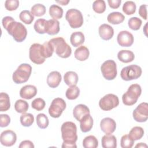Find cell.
<instances>
[{"mask_svg": "<svg viewBox=\"0 0 148 148\" xmlns=\"http://www.w3.org/2000/svg\"><path fill=\"white\" fill-rule=\"evenodd\" d=\"M2 24L8 34L12 36L16 42H21L25 39L27 30L22 23L16 21L10 16H6L2 18Z\"/></svg>", "mask_w": 148, "mask_h": 148, "instance_id": "1", "label": "cell"}, {"mask_svg": "<svg viewBox=\"0 0 148 148\" xmlns=\"http://www.w3.org/2000/svg\"><path fill=\"white\" fill-rule=\"evenodd\" d=\"M61 131L63 140L61 147L62 148L77 147L76 142L77 140V135L76 124L72 121H66L62 124Z\"/></svg>", "mask_w": 148, "mask_h": 148, "instance_id": "2", "label": "cell"}, {"mask_svg": "<svg viewBox=\"0 0 148 148\" xmlns=\"http://www.w3.org/2000/svg\"><path fill=\"white\" fill-rule=\"evenodd\" d=\"M56 54L62 58H68L72 53V49L62 37H57L49 40Z\"/></svg>", "mask_w": 148, "mask_h": 148, "instance_id": "3", "label": "cell"}, {"mask_svg": "<svg viewBox=\"0 0 148 148\" xmlns=\"http://www.w3.org/2000/svg\"><path fill=\"white\" fill-rule=\"evenodd\" d=\"M142 92V88L138 84H132L122 96L123 103L127 106H132L138 101Z\"/></svg>", "mask_w": 148, "mask_h": 148, "instance_id": "4", "label": "cell"}, {"mask_svg": "<svg viewBox=\"0 0 148 148\" xmlns=\"http://www.w3.org/2000/svg\"><path fill=\"white\" fill-rule=\"evenodd\" d=\"M32 72L31 66L26 63L20 64L13 72L12 79L16 84H22L27 82Z\"/></svg>", "mask_w": 148, "mask_h": 148, "instance_id": "5", "label": "cell"}, {"mask_svg": "<svg viewBox=\"0 0 148 148\" xmlns=\"http://www.w3.org/2000/svg\"><path fill=\"white\" fill-rule=\"evenodd\" d=\"M142 68L135 64L124 67L120 72L121 79L125 81H130L139 78L142 75Z\"/></svg>", "mask_w": 148, "mask_h": 148, "instance_id": "6", "label": "cell"}, {"mask_svg": "<svg viewBox=\"0 0 148 148\" xmlns=\"http://www.w3.org/2000/svg\"><path fill=\"white\" fill-rule=\"evenodd\" d=\"M65 18L70 27L72 28H77L83 24V17L81 12L76 9H71L67 10Z\"/></svg>", "mask_w": 148, "mask_h": 148, "instance_id": "7", "label": "cell"}, {"mask_svg": "<svg viewBox=\"0 0 148 148\" xmlns=\"http://www.w3.org/2000/svg\"><path fill=\"white\" fill-rule=\"evenodd\" d=\"M101 71L105 79L108 80H113L117 76V65L114 61L108 60L101 66Z\"/></svg>", "mask_w": 148, "mask_h": 148, "instance_id": "8", "label": "cell"}, {"mask_svg": "<svg viewBox=\"0 0 148 148\" xmlns=\"http://www.w3.org/2000/svg\"><path fill=\"white\" fill-rule=\"evenodd\" d=\"M119 104V99L117 95L108 94L103 96L99 101L100 108L105 111H108L116 108Z\"/></svg>", "mask_w": 148, "mask_h": 148, "instance_id": "9", "label": "cell"}, {"mask_svg": "<svg viewBox=\"0 0 148 148\" xmlns=\"http://www.w3.org/2000/svg\"><path fill=\"white\" fill-rule=\"evenodd\" d=\"M65 101L61 98H54L49 108V113L53 118H58L66 108Z\"/></svg>", "mask_w": 148, "mask_h": 148, "instance_id": "10", "label": "cell"}, {"mask_svg": "<svg viewBox=\"0 0 148 148\" xmlns=\"http://www.w3.org/2000/svg\"><path fill=\"white\" fill-rule=\"evenodd\" d=\"M134 119L139 123H143L148 119V104L146 102L140 103L133 111Z\"/></svg>", "mask_w": 148, "mask_h": 148, "instance_id": "11", "label": "cell"}, {"mask_svg": "<svg viewBox=\"0 0 148 148\" xmlns=\"http://www.w3.org/2000/svg\"><path fill=\"white\" fill-rule=\"evenodd\" d=\"M41 45L39 43L32 44L29 49V57L30 60L36 64H42L45 61L40 52Z\"/></svg>", "mask_w": 148, "mask_h": 148, "instance_id": "12", "label": "cell"}, {"mask_svg": "<svg viewBox=\"0 0 148 148\" xmlns=\"http://www.w3.org/2000/svg\"><path fill=\"white\" fill-rule=\"evenodd\" d=\"M17 140V135L16 133L12 130L3 131L0 136L1 143L7 147H10L14 145Z\"/></svg>", "mask_w": 148, "mask_h": 148, "instance_id": "13", "label": "cell"}, {"mask_svg": "<svg viewBox=\"0 0 148 148\" xmlns=\"http://www.w3.org/2000/svg\"><path fill=\"white\" fill-rule=\"evenodd\" d=\"M133 35L127 31H120L117 36L118 44L122 47H130L134 43Z\"/></svg>", "mask_w": 148, "mask_h": 148, "instance_id": "14", "label": "cell"}, {"mask_svg": "<svg viewBox=\"0 0 148 148\" xmlns=\"http://www.w3.org/2000/svg\"><path fill=\"white\" fill-rule=\"evenodd\" d=\"M100 127L104 133L106 135H110L113 134L116 130V123L113 119L105 117L101 121Z\"/></svg>", "mask_w": 148, "mask_h": 148, "instance_id": "15", "label": "cell"}, {"mask_svg": "<svg viewBox=\"0 0 148 148\" xmlns=\"http://www.w3.org/2000/svg\"><path fill=\"white\" fill-rule=\"evenodd\" d=\"M37 88L35 86L31 84L23 86L20 90V96L25 99H30L37 94Z\"/></svg>", "mask_w": 148, "mask_h": 148, "instance_id": "16", "label": "cell"}, {"mask_svg": "<svg viewBox=\"0 0 148 148\" xmlns=\"http://www.w3.org/2000/svg\"><path fill=\"white\" fill-rule=\"evenodd\" d=\"M99 35L101 39L108 40L112 38L114 35V29L112 27L107 24L101 25L98 28Z\"/></svg>", "mask_w": 148, "mask_h": 148, "instance_id": "17", "label": "cell"}, {"mask_svg": "<svg viewBox=\"0 0 148 148\" xmlns=\"http://www.w3.org/2000/svg\"><path fill=\"white\" fill-rule=\"evenodd\" d=\"M61 79V75L59 72L52 71L47 77V83L50 87L56 88L59 86Z\"/></svg>", "mask_w": 148, "mask_h": 148, "instance_id": "18", "label": "cell"}, {"mask_svg": "<svg viewBox=\"0 0 148 148\" xmlns=\"http://www.w3.org/2000/svg\"><path fill=\"white\" fill-rule=\"evenodd\" d=\"M89 108L85 105L79 104L77 105L73 110V117L76 120L79 121L87 114H90Z\"/></svg>", "mask_w": 148, "mask_h": 148, "instance_id": "19", "label": "cell"}, {"mask_svg": "<svg viewBox=\"0 0 148 148\" xmlns=\"http://www.w3.org/2000/svg\"><path fill=\"white\" fill-rule=\"evenodd\" d=\"M60 22L57 20L50 19L47 20L46 33L50 35L57 34L60 31Z\"/></svg>", "mask_w": 148, "mask_h": 148, "instance_id": "20", "label": "cell"}, {"mask_svg": "<svg viewBox=\"0 0 148 148\" xmlns=\"http://www.w3.org/2000/svg\"><path fill=\"white\" fill-rule=\"evenodd\" d=\"M93 119L90 114H87L80 120V128L83 132L90 131L93 126Z\"/></svg>", "mask_w": 148, "mask_h": 148, "instance_id": "21", "label": "cell"}, {"mask_svg": "<svg viewBox=\"0 0 148 148\" xmlns=\"http://www.w3.org/2000/svg\"><path fill=\"white\" fill-rule=\"evenodd\" d=\"M101 145L103 148H116L117 147V139L114 135H105L101 139Z\"/></svg>", "mask_w": 148, "mask_h": 148, "instance_id": "22", "label": "cell"}, {"mask_svg": "<svg viewBox=\"0 0 148 148\" xmlns=\"http://www.w3.org/2000/svg\"><path fill=\"white\" fill-rule=\"evenodd\" d=\"M118 59L124 63L132 62L135 58V55L132 51L128 50H121L117 54Z\"/></svg>", "mask_w": 148, "mask_h": 148, "instance_id": "23", "label": "cell"}, {"mask_svg": "<svg viewBox=\"0 0 148 148\" xmlns=\"http://www.w3.org/2000/svg\"><path fill=\"white\" fill-rule=\"evenodd\" d=\"M85 40L84 34L80 31L73 32L70 37V42L74 47H78L82 45Z\"/></svg>", "mask_w": 148, "mask_h": 148, "instance_id": "24", "label": "cell"}, {"mask_svg": "<svg viewBox=\"0 0 148 148\" xmlns=\"http://www.w3.org/2000/svg\"><path fill=\"white\" fill-rule=\"evenodd\" d=\"M90 55L88 48L84 46H80L75 51V57L79 61H83L86 60Z\"/></svg>", "mask_w": 148, "mask_h": 148, "instance_id": "25", "label": "cell"}, {"mask_svg": "<svg viewBox=\"0 0 148 148\" xmlns=\"http://www.w3.org/2000/svg\"><path fill=\"white\" fill-rule=\"evenodd\" d=\"M65 83L69 86H76L78 82V75L73 71H68L64 76Z\"/></svg>", "mask_w": 148, "mask_h": 148, "instance_id": "26", "label": "cell"}, {"mask_svg": "<svg viewBox=\"0 0 148 148\" xmlns=\"http://www.w3.org/2000/svg\"><path fill=\"white\" fill-rule=\"evenodd\" d=\"M124 16L120 12H114L109 13L107 17L109 23L112 24H119L122 23L124 20Z\"/></svg>", "mask_w": 148, "mask_h": 148, "instance_id": "27", "label": "cell"}, {"mask_svg": "<svg viewBox=\"0 0 148 148\" xmlns=\"http://www.w3.org/2000/svg\"><path fill=\"white\" fill-rule=\"evenodd\" d=\"M54 49L49 41H46L43 43V45H41L40 47V52L42 57L45 59L49 58L52 56L54 52Z\"/></svg>", "mask_w": 148, "mask_h": 148, "instance_id": "28", "label": "cell"}, {"mask_svg": "<svg viewBox=\"0 0 148 148\" xmlns=\"http://www.w3.org/2000/svg\"><path fill=\"white\" fill-rule=\"evenodd\" d=\"M49 14L53 19H60L63 15V9L57 5H51L49 8Z\"/></svg>", "mask_w": 148, "mask_h": 148, "instance_id": "29", "label": "cell"}, {"mask_svg": "<svg viewBox=\"0 0 148 148\" xmlns=\"http://www.w3.org/2000/svg\"><path fill=\"white\" fill-rule=\"evenodd\" d=\"M10 107V98L8 94L1 92L0 94V111L5 112L9 109Z\"/></svg>", "mask_w": 148, "mask_h": 148, "instance_id": "30", "label": "cell"}, {"mask_svg": "<svg viewBox=\"0 0 148 148\" xmlns=\"http://www.w3.org/2000/svg\"><path fill=\"white\" fill-rule=\"evenodd\" d=\"M98 145V141L93 135L87 136L83 140V146L84 148H96Z\"/></svg>", "mask_w": 148, "mask_h": 148, "instance_id": "31", "label": "cell"}, {"mask_svg": "<svg viewBox=\"0 0 148 148\" xmlns=\"http://www.w3.org/2000/svg\"><path fill=\"white\" fill-rule=\"evenodd\" d=\"M144 135V130L141 127L135 126L130 131L128 135L134 140L140 139Z\"/></svg>", "mask_w": 148, "mask_h": 148, "instance_id": "32", "label": "cell"}, {"mask_svg": "<svg viewBox=\"0 0 148 148\" xmlns=\"http://www.w3.org/2000/svg\"><path fill=\"white\" fill-rule=\"evenodd\" d=\"M19 18L26 24H31L34 20V16L28 10H24L20 12Z\"/></svg>", "mask_w": 148, "mask_h": 148, "instance_id": "33", "label": "cell"}, {"mask_svg": "<svg viewBox=\"0 0 148 148\" xmlns=\"http://www.w3.org/2000/svg\"><path fill=\"white\" fill-rule=\"evenodd\" d=\"M136 9V6L135 3L132 1H126L123 4L122 10L127 15H131L135 13Z\"/></svg>", "mask_w": 148, "mask_h": 148, "instance_id": "34", "label": "cell"}, {"mask_svg": "<svg viewBox=\"0 0 148 148\" xmlns=\"http://www.w3.org/2000/svg\"><path fill=\"white\" fill-rule=\"evenodd\" d=\"M20 120L21 125L24 127H30L34 121V117L31 113H22Z\"/></svg>", "mask_w": 148, "mask_h": 148, "instance_id": "35", "label": "cell"}, {"mask_svg": "<svg viewBox=\"0 0 148 148\" xmlns=\"http://www.w3.org/2000/svg\"><path fill=\"white\" fill-rule=\"evenodd\" d=\"M80 94V90L76 86H70L66 91L65 95L67 99L73 100L76 99Z\"/></svg>", "mask_w": 148, "mask_h": 148, "instance_id": "36", "label": "cell"}, {"mask_svg": "<svg viewBox=\"0 0 148 148\" xmlns=\"http://www.w3.org/2000/svg\"><path fill=\"white\" fill-rule=\"evenodd\" d=\"M29 108L28 103L27 101L23 99H18L14 103V109L19 113H24L28 110Z\"/></svg>", "mask_w": 148, "mask_h": 148, "instance_id": "37", "label": "cell"}, {"mask_svg": "<svg viewBox=\"0 0 148 148\" xmlns=\"http://www.w3.org/2000/svg\"><path fill=\"white\" fill-rule=\"evenodd\" d=\"M36 124L41 129L46 128L49 124V121L47 116L44 113H39L36 117Z\"/></svg>", "mask_w": 148, "mask_h": 148, "instance_id": "38", "label": "cell"}, {"mask_svg": "<svg viewBox=\"0 0 148 148\" xmlns=\"http://www.w3.org/2000/svg\"><path fill=\"white\" fill-rule=\"evenodd\" d=\"M47 20L43 18L38 19L34 23V28L35 31L39 34H44L46 33V25Z\"/></svg>", "mask_w": 148, "mask_h": 148, "instance_id": "39", "label": "cell"}, {"mask_svg": "<svg viewBox=\"0 0 148 148\" xmlns=\"http://www.w3.org/2000/svg\"><path fill=\"white\" fill-rule=\"evenodd\" d=\"M31 12L35 16H42L46 13V7L43 4L36 3L32 6Z\"/></svg>", "mask_w": 148, "mask_h": 148, "instance_id": "40", "label": "cell"}, {"mask_svg": "<svg viewBox=\"0 0 148 148\" xmlns=\"http://www.w3.org/2000/svg\"><path fill=\"white\" fill-rule=\"evenodd\" d=\"M92 9L97 13H102L106 10V3L103 0H96L92 3Z\"/></svg>", "mask_w": 148, "mask_h": 148, "instance_id": "41", "label": "cell"}, {"mask_svg": "<svg viewBox=\"0 0 148 148\" xmlns=\"http://www.w3.org/2000/svg\"><path fill=\"white\" fill-rule=\"evenodd\" d=\"M142 23V21L136 17H132L130 18L128 21V25L129 27L131 29L134 31H137L139 29L140 27H141Z\"/></svg>", "mask_w": 148, "mask_h": 148, "instance_id": "42", "label": "cell"}, {"mask_svg": "<svg viewBox=\"0 0 148 148\" xmlns=\"http://www.w3.org/2000/svg\"><path fill=\"white\" fill-rule=\"evenodd\" d=\"M134 140L128 135H123L120 140V145L122 148H131L134 144Z\"/></svg>", "mask_w": 148, "mask_h": 148, "instance_id": "43", "label": "cell"}, {"mask_svg": "<svg viewBox=\"0 0 148 148\" xmlns=\"http://www.w3.org/2000/svg\"><path fill=\"white\" fill-rule=\"evenodd\" d=\"M46 105L45 101L40 98H37L34 99L31 103V106L33 109L37 111H40L43 110Z\"/></svg>", "mask_w": 148, "mask_h": 148, "instance_id": "44", "label": "cell"}, {"mask_svg": "<svg viewBox=\"0 0 148 148\" xmlns=\"http://www.w3.org/2000/svg\"><path fill=\"white\" fill-rule=\"evenodd\" d=\"M19 6L18 0H6L5 2V7L6 10L9 11L15 10Z\"/></svg>", "mask_w": 148, "mask_h": 148, "instance_id": "45", "label": "cell"}, {"mask_svg": "<svg viewBox=\"0 0 148 148\" xmlns=\"http://www.w3.org/2000/svg\"><path fill=\"white\" fill-rule=\"evenodd\" d=\"M10 123V117L6 114H1L0 115V127H7Z\"/></svg>", "mask_w": 148, "mask_h": 148, "instance_id": "46", "label": "cell"}, {"mask_svg": "<svg viewBox=\"0 0 148 148\" xmlns=\"http://www.w3.org/2000/svg\"><path fill=\"white\" fill-rule=\"evenodd\" d=\"M147 5H142L139 9V14L144 20H147Z\"/></svg>", "mask_w": 148, "mask_h": 148, "instance_id": "47", "label": "cell"}, {"mask_svg": "<svg viewBox=\"0 0 148 148\" xmlns=\"http://www.w3.org/2000/svg\"><path fill=\"white\" fill-rule=\"evenodd\" d=\"M34 147L33 143L29 140L22 141L18 146L19 148H34Z\"/></svg>", "mask_w": 148, "mask_h": 148, "instance_id": "48", "label": "cell"}, {"mask_svg": "<svg viewBox=\"0 0 148 148\" xmlns=\"http://www.w3.org/2000/svg\"><path fill=\"white\" fill-rule=\"evenodd\" d=\"M108 3L109 6L112 9H117L120 6L121 3V0H108Z\"/></svg>", "mask_w": 148, "mask_h": 148, "instance_id": "49", "label": "cell"}, {"mask_svg": "<svg viewBox=\"0 0 148 148\" xmlns=\"http://www.w3.org/2000/svg\"><path fill=\"white\" fill-rule=\"evenodd\" d=\"M56 2L62 5H66L69 2V0H62V1H57Z\"/></svg>", "mask_w": 148, "mask_h": 148, "instance_id": "50", "label": "cell"}, {"mask_svg": "<svg viewBox=\"0 0 148 148\" xmlns=\"http://www.w3.org/2000/svg\"><path fill=\"white\" fill-rule=\"evenodd\" d=\"M147 147V145L144 143H139L135 146V147Z\"/></svg>", "mask_w": 148, "mask_h": 148, "instance_id": "51", "label": "cell"}]
</instances>
